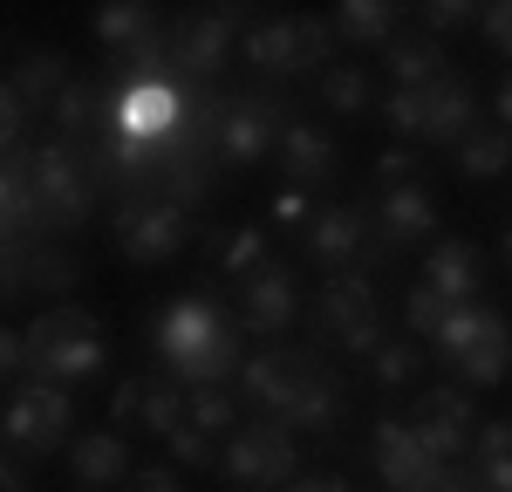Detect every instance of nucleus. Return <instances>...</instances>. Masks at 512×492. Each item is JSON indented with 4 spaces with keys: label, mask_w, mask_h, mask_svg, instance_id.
Wrapping results in <instances>:
<instances>
[{
    "label": "nucleus",
    "mask_w": 512,
    "mask_h": 492,
    "mask_svg": "<svg viewBox=\"0 0 512 492\" xmlns=\"http://www.w3.org/2000/svg\"><path fill=\"white\" fill-rule=\"evenodd\" d=\"M315 349H287V342H267V349H253V356H246V369H239V397H246V404L253 410H267V417H280V410L294 404V390H301V383H308V376H315Z\"/></svg>",
    "instance_id": "nucleus-12"
},
{
    "label": "nucleus",
    "mask_w": 512,
    "mask_h": 492,
    "mask_svg": "<svg viewBox=\"0 0 512 492\" xmlns=\"http://www.w3.org/2000/svg\"><path fill=\"white\" fill-rule=\"evenodd\" d=\"M130 492H185V486H178V472H164V465H144V472L130 479Z\"/></svg>",
    "instance_id": "nucleus-46"
},
{
    "label": "nucleus",
    "mask_w": 512,
    "mask_h": 492,
    "mask_svg": "<svg viewBox=\"0 0 512 492\" xmlns=\"http://www.w3.org/2000/svg\"><path fill=\"white\" fill-rule=\"evenodd\" d=\"M0 431H7V451H14V458L35 465L48 451L76 445V404H69V390H55V383H21V390L7 397Z\"/></svg>",
    "instance_id": "nucleus-7"
},
{
    "label": "nucleus",
    "mask_w": 512,
    "mask_h": 492,
    "mask_svg": "<svg viewBox=\"0 0 512 492\" xmlns=\"http://www.w3.org/2000/svg\"><path fill=\"white\" fill-rule=\"evenodd\" d=\"M390 185H424V158H417V144H396L376 158V192H390Z\"/></svg>",
    "instance_id": "nucleus-39"
},
{
    "label": "nucleus",
    "mask_w": 512,
    "mask_h": 492,
    "mask_svg": "<svg viewBox=\"0 0 512 492\" xmlns=\"http://www.w3.org/2000/svg\"><path fill=\"white\" fill-rule=\"evenodd\" d=\"M164 35L158 7H144V0H123V7H96V41L110 48V55H130L137 41Z\"/></svg>",
    "instance_id": "nucleus-25"
},
{
    "label": "nucleus",
    "mask_w": 512,
    "mask_h": 492,
    "mask_svg": "<svg viewBox=\"0 0 512 492\" xmlns=\"http://www.w3.org/2000/svg\"><path fill=\"white\" fill-rule=\"evenodd\" d=\"M315 89H321V103H328L335 117H362V110H376V82H369V69H355V62H328Z\"/></svg>",
    "instance_id": "nucleus-31"
},
{
    "label": "nucleus",
    "mask_w": 512,
    "mask_h": 492,
    "mask_svg": "<svg viewBox=\"0 0 512 492\" xmlns=\"http://www.w3.org/2000/svg\"><path fill=\"white\" fill-rule=\"evenodd\" d=\"M164 445H171V458H178L185 472H219V451H226L219 438H205L198 424H178V431H171Z\"/></svg>",
    "instance_id": "nucleus-37"
},
{
    "label": "nucleus",
    "mask_w": 512,
    "mask_h": 492,
    "mask_svg": "<svg viewBox=\"0 0 512 492\" xmlns=\"http://www.w3.org/2000/svg\"><path fill=\"white\" fill-rule=\"evenodd\" d=\"M185 424V383H171V376H144V390H137V431L144 438H171Z\"/></svg>",
    "instance_id": "nucleus-28"
},
{
    "label": "nucleus",
    "mask_w": 512,
    "mask_h": 492,
    "mask_svg": "<svg viewBox=\"0 0 512 492\" xmlns=\"http://www.w3.org/2000/svg\"><path fill=\"white\" fill-rule=\"evenodd\" d=\"M110 233H117L130 267H164L192 246V212L164 192H123L117 212H110Z\"/></svg>",
    "instance_id": "nucleus-4"
},
{
    "label": "nucleus",
    "mask_w": 512,
    "mask_h": 492,
    "mask_svg": "<svg viewBox=\"0 0 512 492\" xmlns=\"http://www.w3.org/2000/svg\"><path fill=\"white\" fill-rule=\"evenodd\" d=\"M492 123L512 137V82H499V103H492Z\"/></svg>",
    "instance_id": "nucleus-50"
},
{
    "label": "nucleus",
    "mask_w": 512,
    "mask_h": 492,
    "mask_svg": "<svg viewBox=\"0 0 512 492\" xmlns=\"http://www.w3.org/2000/svg\"><path fill=\"white\" fill-rule=\"evenodd\" d=\"M308 212H315V192H294V185L274 192V205H267V219H274V226H315Z\"/></svg>",
    "instance_id": "nucleus-40"
},
{
    "label": "nucleus",
    "mask_w": 512,
    "mask_h": 492,
    "mask_svg": "<svg viewBox=\"0 0 512 492\" xmlns=\"http://www.w3.org/2000/svg\"><path fill=\"white\" fill-rule=\"evenodd\" d=\"M349 417V390H342V376L335 369H315L301 390H294V404L280 410V424L287 431H335Z\"/></svg>",
    "instance_id": "nucleus-21"
},
{
    "label": "nucleus",
    "mask_w": 512,
    "mask_h": 492,
    "mask_svg": "<svg viewBox=\"0 0 512 492\" xmlns=\"http://www.w3.org/2000/svg\"><path fill=\"white\" fill-rule=\"evenodd\" d=\"M274 158H280V178H287L294 192H321V185L342 171V151H335V137H328L321 123H301V117H287Z\"/></svg>",
    "instance_id": "nucleus-16"
},
{
    "label": "nucleus",
    "mask_w": 512,
    "mask_h": 492,
    "mask_svg": "<svg viewBox=\"0 0 512 492\" xmlns=\"http://www.w3.org/2000/svg\"><path fill=\"white\" fill-rule=\"evenodd\" d=\"M383 253L390 246L376 240V205H328V212H315V226H308V260H315L328 281L335 274H369Z\"/></svg>",
    "instance_id": "nucleus-8"
},
{
    "label": "nucleus",
    "mask_w": 512,
    "mask_h": 492,
    "mask_svg": "<svg viewBox=\"0 0 512 492\" xmlns=\"http://www.w3.org/2000/svg\"><path fill=\"white\" fill-rule=\"evenodd\" d=\"M478 492H512V458H478Z\"/></svg>",
    "instance_id": "nucleus-45"
},
{
    "label": "nucleus",
    "mask_w": 512,
    "mask_h": 492,
    "mask_svg": "<svg viewBox=\"0 0 512 492\" xmlns=\"http://www.w3.org/2000/svg\"><path fill=\"white\" fill-rule=\"evenodd\" d=\"M185 424H198L205 438L226 445L239 424H246V417H239V390H185Z\"/></svg>",
    "instance_id": "nucleus-32"
},
{
    "label": "nucleus",
    "mask_w": 512,
    "mask_h": 492,
    "mask_svg": "<svg viewBox=\"0 0 512 492\" xmlns=\"http://www.w3.org/2000/svg\"><path fill=\"white\" fill-rule=\"evenodd\" d=\"M308 322H315L321 349L335 342L342 356H362V363L383 349V315H376V281H369V274H335V281L315 294Z\"/></svg>",
    "instance_id": "nucleus-6"
},
{
    "label": "nucleus",
    "mask_w": 512,
    "mask_h": 492,
    "mask_svg": "<svg viewBox=\"0 0 512 492\" xmlns=\"http://www.w3.org/2000/svg\"><path fill=\"white\" fill-rule=\"evenodd\" d=\"M506 322V315H499V308H485V301H465V308H451V315H444V328H437V356H444V363H458V356H472L478 342H485V335H492V328Z\"/></svg>",
    "instance_id": "nucleus-27"
},
{
    "label": "nucleus",
    "mask_w": 512,
    "mask_h": 492,
    "mask_svg": "<svg viewBox=\"0 0 512 492\" xmlns=\"http://www.w3.org/2000/svg\"><path fill=\"white\" fill-rule=\"evenodd\" d=\"M383 69H390L396 89H424V82L444 76V41L431 28H403V35L383 48Z\"/></svg>",
    "instance_id": "nucleus-22"
},
{
    "label": "nucleus",
    "mask_w": 512,
    "mask_h": 492,
    "mask_svg": "<svg viewBox=\"0 0 512 492\" xmlns=\"http://www.w3.org/2000/svg\"><path fill=\"white\" fill-rule=\"evenodd\" d=\"M417 410H424V417H444V424H458V431H472V438H478V404H472L465 383H437Z\"/></svg>",
    "instance_id": "nucleus-36"
},
{
    "label": "nucleus",
    "mask_w": 512,
    "mask_h": 492,
    "mask_svg": "<svg viewBox=\"0 0 512 492\" xmlns=\"http://www.w3.org/2000/svg\"><path fill=\"white\" fill-rule=\"evenodd\" d=\"M205 260H212V274H226V281H253L260 267H267V226H212L205 233Z\"/></svg>",
    "instance_id": "nucleus-23"
},
{
    "label": "nucleus",
    "mask_w": 512,
    "mask_h": 492,
    "mask_svg": "<svg viewBox=\"0 0 512 492\" xmlns=\"http://www.w3.org/2000/svg\"><path fill=\"white\" fill-rule=\"evenodd\" d=\"M410 431H417V438H424V451H431L437 465H458V458H472V431H458V424H444V417H424V410H417V417H410Z\"/></svg>",
    "instance_id": "nucleus-34"
},
{
    "label": "nucleus",
    "mask_w": 512,
    "mask_h": 492,
    "mask_svg": "<svg viewBox=\"0 0 512 492\" xmlns=\"http://www.w3.org/2000/svg\"><path fill=\"white\" fill-rule=\"evenodd\" d=\"M328 28H335V41H355V48H369V41H376V48H390V41L403 35L390 0H342Z\"/></svg>",
    "instance_id": "nucleus-24"
},
{
    "label": "nucleus",
    "mask_w": 512,
    "mask_h": 492,
    "mask_svg": "<svg viewBox=\"0 0 512 492\" xmlns=\"http://www.w3.org/2000/svg\"><path fill=\"white\" fill-rule=\"evenodd\" d=\"M478 458H512V417H492V424H478Z\"/></svg>",
    "instance_id": "nucleus-43"
},
{
    "label": "nucleus",
    "mask_w": 512,
    "mask_h": 492,
    "mask_svg": "<svg viewBox=\"0 0 512 492\" xmlns=\"http://www.w3.org/2000/svg\"><path fill=\"white\" fill-rule=\"evenodd\" d=\"M444 315H451V301L437 294V287H410L403 294V328H410V342H437V328H444Z\"/></svg>",
    "instance_id": "nucleus-35"
},
{
    "label": "nucleus",
    "mask_w": 512,
    "mask_h": 492,
    "mask_svg": "<svg viewBox=\"0 0 512 492\" xmlns=\"http://www.w3.org/2000/svg\"><path fill=\"white\" fill-rule=\"evenodd\" d=\"M451 171L458 178H472V185H485V178H506L512 171V137L492 123V130H472L458 151H451Z\"/></svg>",
    "instance_id": "nucleus-26"
},
{
    "label": "nucleus",
    "mask_w": 512,
    "mask_h": 492,
    "mask_svg": "<svg viewBox=\"0 0 512 492\" xmlns=\"http://www.w3.org/2000/svg\"><path fill=\"white\" fill-rule=\"evenodd\" d=\"M431 492H478V479H472V472H458V465H451V472H444V479H437Z\"/></svg>",
    "instance_id": "nucleus-49"
},
{
    "label": "nucleus",
    "mask_w": 512,
    "mask_h": 492,
    "mask_svg": "<svg viewBox=\"0 0 512 492\" xmlns=\"http://www.w3.org/2000/svg\"><path fill=\"white\" fill-rule=\"evenodd\" d=\"M437 233V205H431V185H390L376 192V240L403 253V246H424Z\"/></svg>",
    "instance_id": "nucleus-18"
},
{
    "label": "nucleus",
    "mask_w": 512,
    "mask_h": 492,
    "mask_svg": "<svg viewBox=\"0 0 512 492\" xmlns=\"http://www.w3.org/2000/svg\"><path fill=\"white\" fill-rule=\"evenodd\" d=\"M362 369H369V383H376V390H403V383H417L424 356H417V342H410V335H396V342H383Z\"/></svg>",
    "instance_id": "nucleus-33"
},
{
    "label": "nucleus",
    "mask_w": 512,
    "mask_h": 492,
    "mask_svg": "<svg viewBox=\"0 0 512 492\" xmlns=\"http://www.w3.org/2000/svg\"><path fill=\"white\" fill-rule=\"evenodd\" d=\"M28 178H35V199H41V219H48V240H69L89 226V212H96V164L82 158L76 144H62V137H41L28 144Z\"/></svg>",
    "instance_id": "nucleus-3"
},
{
    "label": "nucleus",
    "mask_w": 512,
    "mask_h": 492,
    "mask_svg": "<svg viewBox=\"0 0 512 492\" xmlns=\"http://www.w3.org/2000/svg\"><path fill=\"white\" fill-rule=\"evenodd\" d=\"M280 117L267 96H219V117H212V158L219 164H260L267 151H280Z\"/></svg>",
    "instance_id": "nucleus-11"
},
{
    "label": "nucleus",
    "mask_w": 512,
    "mask_h": 492,
    "mask_svg": "<svg viewBox=\"0 0 512 492\" xmlns=\"http://www.w3.org/2000/svg\"><path fill=\"white\" fill-rule=\"evenodd\" d=\"M82 281L76 246L62 240H7V294H69Z\"/></svg>",
    "instance_id": "nucleus-14"
},
{
    "label": "nucleus",
    "mask_w": 512,
    "mask_h": 492,
    "mask_svg": "<svg viewBox=\"0 0 512 492\" xmlns=\"http://www.w3.org/2000/svg\"><path fill=\"white\" fill-rule=\"evenodd\" d=\"M137 390H144V376H123L117 397H110V431H137Z\"/></svg>",
    "instance_id": "nucleus-42"
},
{
    "label": "nucleus",
    "mask_w": 512,
    "mask_h": 492,
    "mask_svg": "<svg viewBox=\"0 0 512 492\" xmlns=\"http://www.w3.org/2000/svg\"><path fill=\"white\" fill-rule=\"evenodd\" d=\"M424 21H431V35H451V28H465V21H485V7H465V0H431V7H424Z\"/></svg>",
    "instance_id": "nucleus-41"
},
{
    "label": "nucleus",
    "mask_w": 512,
    "mask_h": 492,
    "mask_svg": "<svg viewBox=\"0 0 512 492\" xmlns=\"http://www.w3.org/2000/svg\"><path fill=\"white\" fill-rule=\"evenodd\" d=\"M369 458H376V479L390 492H431L451 465H437L424 438L410 431V417H383L376 431H369Z\"/></svg>",
    "instance_id": "nucleus-13"
},
{
    "label": "nucleus",
    "mask_w": 512,
    "mask_h": 492,
    "mask_svg": "<svg viewBox=\"0 0 512 492\" xmlns=\"http://www.w3.org/2000/svg\"><path fill=\"white\" fill-rule=\"evenodd\" d=\"M239 335H246L239 315H226L212 294H178L151 315V356L185 390H233L246 356H253Z\"/></svg>",
    "instance_id": "nucleus-1"
},
{
    "label": "nucleus",
    "mask_w": 512,
    "mask_h": 492,
    "mask_svg": "<svg viewBox=\"0 0 512 492\" xmlns=\"http://www.w3.org/2000/svg\"><path fill=\"white\" fill-rule=\"evenodd\" d=\"M233 21H239V14L205 7V14H185V21L171 28V76L185 82L192 96H205L212 82L226 76V55H233Z\"/></svg>",
    "instance_id": "nucleus-10"
},
{
    "label": "nucleus",
    "mask_w": 512,
    "mask_h": 492,
    "mask_svg": "<svg viewBox=\"0 0 512 492\" xmlns=\"http://www.w3.org/2000/svg\"><path fill=\"white\" fill-rule=\"evenodd\" d=\"M499 260H506V267H512V226H506V240H499Z\"/></svg>",
    "instance_id": "nucleus-51"
},
{
    "label": "nucleus",
    "mask_w": 512,
    "mask_h": 492,
    "mask_svg": "<svg viewBox=\"0 0 512 492\" xmlns=\"http://www.w3.org/2000/svg\"><path fill=\"white\" fill-rule=\"evenodd\" d=\"M424 287H437L451 308L478 301V287H485V260H478V246H472V240L431 246V260H424Z\"/></svg>",
    "instance_id": "nucleus-20"
},
{
    "label": "nucleus",
    "mask_w": 512,
    "mask_h": 492,
    "mask_svg": "<svg viewBox=\"0 0 512 492\" xmlns=\"http://www.w3.org/2000/svg\"><path fill=\"white\" fill-rule=\"evenodd\" d=\"M7 82H14V89H21V96H28L35 110H55V96H62L69 82H76V69H69V55L41 48V55H28V62H21V69H14Z\"/></svg>",
    "instance_id": "nucleus-30"
},
{
    "label": "nucleus",
    "mask_w": 512,
    "mask_h": 492,
    "mask_svg": "<svg viewBox=\"0 0 512 492\" xmlns=\"http://www.w3.org/2000/svg\"><path fill=\"white\" fill-rule=\"evenodd\" d=\"M219 472L233 479L239 492H287L301 479V451H294V431L280 417H246L226 451H219Z\"/></svg>",
    "instance_id": "nucleus-5"
},
{
    "label": "nucleus",
    "mask_w": 512,
    "mask_h": 492,
    "mask_svg": "<svg viewBox=\"0 0 512 492\" xmlns=\"http://www.w3.org/2000/svg\"><path fill=\"white\" fill-rule=\"evenodd\" d=\"M287 492H355V486L342 479V472H301V479H294Z\"/></svg>",
    "instance_id": "nucleus-47"
},
{
    "label": "nucleus",
    "mask_w": 512,
    "mask_h": 492,
    "mask_svg": "<svg viewBox=\"0 0 512 492\" xmlns=\"http://www.w3.org/2000/svg\"><path fill=\"white\" fill-rule=\"evenodd\" d=\"M69 472H76L82 492H110V486H130L137 465H130V438L123 431H82L69 445Z\"/></svg>",
    "instance_id": "nucleus-19"
},
{
    "label": "nucleus",
    "mask_w": 512,
    "mask_h": 492,
    "mask_svg": "<svg viewBox=\"0 0 512 492\" xmlns=\"http://www.w3.org/2000/svg\"><path fill=\"white\" fill-rule=\"evenodd\" d=\"M239 328L246 335H267V342H280L287 328H294V315H301V294H294V274L280 267V260H267L253 281H239Z\"/></svg>",
    "instance_id": "nucleus-15"
},
{
    "label": "nucleus",
    "mask_w": 512,
    "mask_h": 492,
    "mask_svg": "<svg viewBox=\"0 0 512 492\" xmlns=\"http://www.w3.org/2000/svg\"><path fill=\"white\" fill-rule=\"evenodd\" d=\"M28 349H35V376L28 383H55V390H76L89 376H103V328L89 308L76 301H55V308H41L35 322H28Z\"/></svg>",
    "instance_id": "nucleus-2"
},
{
    "label": "nucleus",
    "mask_w": 512,
    "mask_h": 492,
    "mask_svg": "<svg viewBox=\"0 0 512 492\" xmlns=\"http://www.w3.org/2000/svg\"><path fill=\"white\" fill-rule=\"evenodd\" d=\"M478 130V96H472V76L444 69L437 82H424V144H465Z\"/></svg>",
    "instance_id": "nucleus-17"
},
{
    "label": "nucleus",
    "mask_w": 512,
    "mask_h": 492,
    "mask_svg": "<svg viewBox=\"0 0 512 492\" xmlns=\"http://www.w3.org/2000/svg\"><path fill=\"white\" fill-rule=\"evenodd\" d=\"M328 21L315 14H274L260 28H246V62L260 76H308V69H328Z\"/></svg>",
    "instance_id": "nucleus-9"
},
{
    "label": "nucleus",
    "mask_w": 512,
    "mask_h": 492,
    "mask_svg": "<svg viewBox=\"0 0 512 492\" xmlns=\"http://www.w3.org/2000/svg\"><path fill=\"white\" fill-rule=\"evenodd\" d=\"M28 486H35L28 458H7V465H0V492H28Z\"/></svg>",
    "instance_id": "nucleus-48"
},
{
    "label": "nucleus",
    "mask_w": 512,
    "mask_h": 492,
    "mask_svg": "<svg viewBox=\"0 0 512 492\" xmlns=\"http://www.w3.org/2000/svg\"><path fill=\"white\" fill-rule=\"evenodd\" d=\"M478 28H485V41H492L499 55H512V0H499V7H485V21H478Z\"/></svg>",
    "instance_id": "nucleus-44"
},
{
    "label": "nucleus",
    "mask_w": 512,
    "mask_h": 492,
    "mask_svg": "<svg viewBox=\"0 0 512 492\" xmlns=\"http://www.w3.org/2000/svg\"><path fill=\"white\" fill-rule=\"evenodd\" d=\"M383 123L424 151V89H390V96H383Z\"/></svg>",
    "instance_id": "nucleus-38"
},
{
    "label": "nucleus",
    "mask_w": 512,
    "mask_h": 492,
    "mask_svg": "<svg viewBox=\"0 0 512 492\" xmlns=\"http://www.w3.org/2000/svg\"><path fill=\"white\" fill-rule=\"evenodd\" d=\"M451 376H458L465 390H492V383H506V376H512V328L499 322L472 356H458V363H451Z\"/></svg>",
    "instance_id": "nucleus-29"
}]
</instances>
